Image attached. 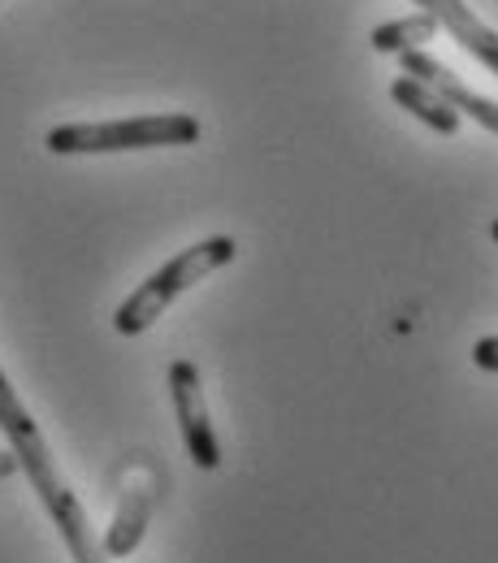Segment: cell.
Wrapping results in <instances>:
<instances>
[{"mask_svg": "<svg viewBox=\"0 0 498 563\" xmlns=\"http://www.w3.org/2000/svg\"><path fill=\"white\" fill-rule=\"evenodd\" d=\"M490 234H495V243H498V217L490 221Z\"/></svg>", "mask_w": 498, "mask_h": 563, "instance_id": "12", "label": "cell"}, {"mask_svg": "<svg viewBox=\"0 0 498 563\" xmlns=\"http://www.w3.org/2000/svg\"><path fill=\"white\" fill-rule=\"evenodd\" d=\"M152 507H156V477L147 468H135L126 482H122V494H118V507H113V520L104 529V555L109 560H126L135 555L147 533V520H152Z\"/></svg>", "mask_w": 498, "mask_h": 563, "instance_id": "6", "label": "cell"}, {"mask_svg": "<svg viewBox=\"0 0 498 563\" xmlns=\"http://www.w3.org/2000/svg\"><path fill=\"white\" fill-rule=\"evenodd\" d=\"M169 395H174V412H178V429H182L191 464L204 468V473L221 468V442H217V429L209 421V399H204L200 368L191 360L169 364Z\"/></svg>", "mask_w": 498, "mask_h": 563, "instance_id": "4", "label": "cell"}, {"mask_svg": "<svg viewBox=\"0 0 498 563\" xmlns=\"http://www.w3.org/2000/svg\"><path fill=\"white\" fill-rule=\"evenodd\" d=\"M390 96H395V104H403L417 122H425L429 131H438V135H455V131H460V113H455L429 82H421V78L399 74V78L390 82Z\"/></svg>", "mask_w": 498, "mask_h": 563, "instance_id": "8", "label": "cell"}, {"mask_svg": "<svg viewBox=\"0 0 498 563\" xmlns=\"http://www.w3.org/2000/svg\"><path fill=\"white\" fill-rule=\"evenodd\" d=\"M473 364H477L482 373H498V334L477 339V347H473Z\"/></svg>", "mask_w": 498, "mask_h": 563, "instance_id": "10", "label": "cell"}, {"mask_svg": "<svg viewBox=\"0 0 498 563\" xmlns=\"http://www.w3.org/2000/svg\"><path fill=\"white\" fill-rule=\"evenodd\" d=\"M200 140L191 113H147L122 122H66L53 126L44 147L53 156H104V152H147V147H187Z\"/></svg>", "mask_w": 498, "mask_h": 563, "instance_id": "3", "label": "cell"}, {"mask_svg": "<svg viewBox=\"0 0 498 563\" xmlns=\"http://www.w3.org/2000/svg\"><path fill=\"white\" fill-rule=\"evenodd\" d=\"M417 4L438 22V31H446L464 53H473L486 70L498 74V31H490L473 13V4H464V0H417Z\"/></svg>", "mask_w": 498, "mask_h": 563, "instance_id": "7", "label": "cell"}, {"mask_svg": "<svg viewBox=\"0 0 498 563\" xmlns=\"http://www.w3.org/2000/svg\"><path fill=\"white\" fill-rule=\"evenodd\" d=\"M18 473V460H13V451H0V482L4 477H13Z\"/></svg>", "mask_w": 498, "mask_h": 563, "instance_id": "11", "label": "cell"}, {"mask_svg": "<svg viewBox=\"0 0 498 563\" xmlns=\"http://www.w3.org/2000/svg\"><path fill=\"white\" fill-rule=\"evenodd\" d=\"M429 40H438V22L429 18L425 9L421 13H408V18H395V22H381L368 35V44L377 53H412V48H421Z\"/></svg>", "mask_w": 498, "mask_h": 563, "instance_id": "9", "label": "cell"}, {"mask_svg": "<svg viewBox=\"0 0 498 563\" xmlns=\"http://www.w3.org/2000/svg\"><path fill=\"white\" fill-rule=\"evenodd\" d=\"M0 433L9 438V451H13V460H18V473H26L31 490L40 494L44 511H48L53 525L62 529L70 560L74 563H109L104 547H100V538L91 533V520H87L78 494L66 486V477H62V468H57V460H53L44 433H40V424L31 421V412L22 408V399H18V390L9 386L4 368H0Z\"/></svg>", "mask_w": 498, "mask_h": 563, "instance_id": "1", "label": "cell"}, {"mask_svg": "<svg viewBox=\"0 0 498 563\" xmlns=\"http://www.w3.org/2000/svg\"><path fill=\"white\" fill-rule=\"evenodd\" d=\"M234 252H239V247H234L230 234H213V239H200L196 247H182L174 261H165L152 278L140 282V286L118 303V312H113V330H118L122 339H140V334H147V330L165 317V308H169L178 295H187L196 282H204L209 274H217L221 265H230Z\"/></svg>", "mask_w": 498, "mask_h": 563, "instance_id": "2", "label": "cell"}, {"mask_svg": "<svg viewBox=\"0 0 498 563\" xmlns=\"http://www.w3.org/2000/svg\"><path fill=\"white\" fill-rule=\"evenodd\" d=\"M399 62H403V74H412V78H421L429 82L460 118H473L477 126H486L490 135H498V100L490 96H482V91H473L460 74L451 70L446 62H438L433 53H421V48H412V53H399Z\"/></svg>", "mask_w": 498, "mask_h": 563, "instance_id": "5", "label": "cell"}]
</instances>
